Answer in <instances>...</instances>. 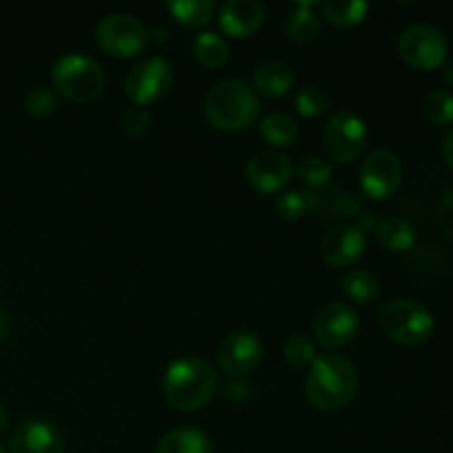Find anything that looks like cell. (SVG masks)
<instances>
[{
    "mask_svg": "<svg viewBox=\"0 0 453 453\" xmlns=\"http://www.w3.org/2000/svg\"><path fill=\"white\" fill-rule=\"evenodd\" d=\"M219 389V376L208 361L199 357H181L166 367L162 392L168 405L177 411H199Z\"/></svg>",
    "mask_w": 453,
    "mask_h": 453,
    "instance_id": "obj_1",
    "label": "cell"
},
{
    "mask_svg": "<svg viewBox=\"0 0 453 453\" xmlns=\"http://www.w3.org/2000/svg\"><path fill=\"white\" fill-rule=\"evenodd\" d=\"M358 389V370L349 358L339 354H321L305 376V396L321 411L343 410Z\"/></svg>",
    "mask_w": 453,
    "mask_h": 453,
    "instance_id": "obj_2",
    "label": "cell"
},
{
    "mask_svg": "<svg viewBox=\"0 0 453 453\" xmlns=\"http://www.w3.org/2000/svg\"><path fill=\"white\" fill-rule=\"evenodd\" d=\"M259 96L248 82L237 78L219 80L212 84L203 102L208 122L226 133L243 131L259 118Z\"/></svg>",
    "mask_w": 453,
    "mask_h": 453,
    "instance_id": "obj_3",
    "label": "cell"
},
{
    "mask_svg": "<svg viewBox=\"0 0 453 453\" xmlns=\"http://www.w3.org/2000/svg\"><path fill=\"white\" fill-rule=\"evenodd\" d=\"M51 82L60 96L71 102H91L106 87L104 66L87 53L71 51L58 58L51 66Z\"/></svg>",
    "mask_w": 453,
    "mask_h": 453,
    "instance_id": "obj_4",
    "label": "cell"
},
{
    "mask_svg": "<svg viewBox=\"0 0 453 453\" xmlns=\"http://www.w3.org/2000/svg\"><path fill=\"white\" fill-rule=\"evenodd\" d=\"M379 327L394 343L416 348L432 339L436 321L434 314L418 301L394 299L380 308Z\"/></svg>",
    "mask_w": 453,
    "mask_h": 453,
    "instance_id": "obj_5",
    "label": "cell"
},
{
    "mask_svg": "<svg viewBox=\"0 0 453 453\" xmlns=\"http://www.w3.org/2000/svg\"><path fill=\"white\" fill-rule=\"evenodd\" d=\"M398 56L411 69L429 71L445 65L449 53V40L438 27L427 22H416L407 27L398 38Z\"/></svg>",
    "mask_w": 453,
    "mask_h": 453,
    "instance_id": "obj_6",
    "label": "cell"
},
{
    "mask_svg": "<svg viewBox=\"0 0 453 453\" xmlns=\"http://www.w3.org/2000/svg\"><path fill=\"white\" fill-rule=\"evenodd\" d=\"M150 31L133 13L113 12L102 18L96 27V42L115 58H133L146 49Z\"/></svg>",
    "mask_w": 453,
    "mask_h": 453,
    "instance_id": "obj_7",
    "label": "cell"
},
{
    "mask_svg": "<svg viewBox=\"0 0 453 453\" xmlns=\"http://www.w3.org/2000/svg\"><path fill=\"white\" fill-rule=\"evenodd\" d=\"M175 82V66L166 58L150 56L131 66L124 78V91L133 106H146L157 102Z\"/></svg>",
    "mask_w": 453,
    "mask_h": 453,
    "instance_id": "obj_8",
    "label": "cell"
},
{
    "mask_svg": "<svg viewBox=\"0 0 453 453\" xmlns=\"http://www.w3.org/2000/svg\"><path fill=\"white\" fill-rule=\"evenodd\" d=\"M321 140L327 157L339 164H348L365 149L367 127L361 115L352 111H339L326 122Z\"/></svg>",
    "mask_w": 453,
    "mask_h": 453,
    "instance_id": "obj_9",
    "label": "cell"
},
{
    "mask_svg": "<svg viewBox=\"0 0 453 453\" xmlns=\"http://www.w3.org/2000/svg\"><path fill=\"white\" fill-rule=\"evenodd\" d=\"M358 312L349 303L332 301L317 312L312 323L314 343L326 349H339L352 343L358 334Z\"/></svg>",
    "mask_w": 453,
    "mask_h": 453,
    "instance_id": "obj_10",
    "label": "cell"
},
{
    "mask_svg": "<svg viewBox=\"0 0 453 453\" xmlns=\"http://www.w3.org/2000/svg\"><path fill=\"white\" fill-rule=\"evenodd\" d=\"M361 190L370 199H388L403 181V164L389 149H376L361 164Z\"/></svg>",
    "mask_w": 453,
    "mask_h": 453,
    "instance_id": "obj_11",
    "label": "cell"
},
{
    "mask_svg": "<svg viewBox=\"0 0 453 453\" xmlns=\"http://www.w3.org/2000/svg\"><path fill=\"white\" fill-rule=\"evenodd\" d=\"M264 357V343L250 330H234L226 336L217 349V365L230 379H242L255 370Z\"/></svg>",
    "mask_w": 453,
    "mask_h": 453,
    "instance_id": "obj_12",
    "label": "cell"
},
{
    "mask_svg": "<svg viewBox=\"0 0 453 453\" xmlns=\"http://www.w3.org/2000/svg\"><path fill=\"white\" fill-rule=\"evenodd\" d=\"M295 173V164L286 153L274 149L259 150L246 166V180L257 193H279L286 188Z\"/></svg>",
    "mask_w": 453,
    "mask_h": 453,
    "instance_id": "obj_13",
    "label": "cell"
},
{
    "mask_svg": "<svg viewBox=\"0 0 453 453\" xmlns=\"http://www.w3.org/2000/svg\"><path fill=\"white\" fill-rule=\"evenodd\" d=\"M365 250V233L357 224L348 221L327 230L321 239V257L327 265L348 268Z\"/></svg>",
    "mask_w": 453,
    "mask_h": 453,
    "instance_id": "obj_14",
    "label": "cell"
},
{
    "mask_svg": "<svg viewBox=\"0 0 453 453\" xmlns=\"http://www.w3.org/2000/svg\"><path fill=\"white\" fill-rule=\"evenodd\" d=\"M60 429L44 418H29L16 427L9 441V453H62Z\"/></svg>",
    "mask_w": 453,
    "mask_h": 453,
    "instance_id": "obj_15",
    "label": "cell"
},
{
    "mask_svg": "<svg viewBox=\"0 0 453 453\" xmlns=\"http://www.w3.org/2000/svg\"><path fill=\"white\" fill-rule=\"evenodd\" d=\"M219 27L233 38H248L265 22V4L259 0H226L217 7Z\"/></svg>",
    "mask_w": 453,
    "mask_h": 453,
    "instance_id": "obj_16",
    "label": "cell"
},
{
    "mask_svg": "<svg viewBox=\"0 0 453 453\" xmlns=\"http://www.w3.org/2000/svg\"><path fill=\"white\" fill-rule=\"evenodd\" d=\"M295 71L281 60H268L257 66L255 71V91L264 97H281L295 87Z\"/></svg>",
    "mask_w": 453,
    "mask_h": 453,
    "instance_id": "obj_17",
    "label": "cell"
},
{
    "mask_svg": "<svg viewBox=\"0 0 453 453\" xmlns=\"http://www.w3.org/2000/svg\"><path fill=\"white\" fill-rule=\"evenodd\" d=\"M155 453H212V442L202 429L177 427L159 438Z\"/></svg>",
    "mask_w": 453,
    "mask_h": 453,
    "instance_id": "obj_18",
    "label": "cell"
},
{
    "mask_svg": "<svg viewBox=\"0 0 453 453\" xmlns=\"http://www.w3.org/2000/svg\"><path fill=\"white\" fill-rule=\"evenodd\" d=\"M376 237L379 243L389 252H407L416 243V230L405 217H385L376 224Z\"/></svg>",
    "mask_w": 453,
    "mask_h": 453,
    "instance_id": "obj_19",
    "label": "cell"
},
{
    "mask_svg": "<svg viewBox=\"0 0 453 453\" xmlns=\"http://www.w3.org/2000/svg\"><path fill=\"white\" fill-rule=\"evenodd\" d=\"M193 53L197 58L199 65L208 66V69H219L228 62L230 58V44L224 35L217 31H202L193 42Z\"/></svg>",
    "mask_w": 453,
    "mask_h": 453,
    "instance_id": "obj_20",
    "label": "cell"
},
{
    "mask_svg": "<svg viewBox=\"0 0 453 453\" xmlns=\"http://www.w3.org/2000/svg\"><path fill=\"white\" fill-rule=\"evenodd\" d=\"M314 7H317L314 3H299L288 16L286 31L295 42H312L319 31H321V18L314 12Z\"/></svg>",
    "mask_w": 453,
    "mask_h": 453,
    "instance_id": "obj_21",
    "label": "cell"
},
{
    "mask_svg": "<svg viewBox=\"0 0 453 453\" xmlns=\"http://www.w3.org/2000/svg\"><path fill=\"white\" fill-rule=\"evenodd\" d=\"M166 9L180 25L206 27L217 12L212 0H168Z\"/></svg>",
    "mask_w": 453,
    "mask_h": 453,
    "instance_id": "obj_22",
    "label": "cell"
},
{
    "mask_svg": "<svg viewBox=\"0 0 453 453\" xmlns=\"http://www.w3.org/2000/svg\"><path fill=\"white\" fill-rule=\"evenodd\" d=\"M343 295L354 303H374L380 296L379 279L365 268H352L343 277Z\"/></svg>",
    "mask_w": 453,
    "mask_h": 453,
    "instance_id": "obj_23",
    "label": "cell"
},
{
    "mask_svg": "<svg viewBox=\"0 0 453 453\" xmlns=\"http://www.w3.org/2000/svg\"><path fill=\"white\" fill-rule=\"evenodd\" d=\"M259 131L273 146H290L299 137V124L290 113H270L261 118Z\"/></svg>",
    "mask_w": 453,
    "mask_h": 453,
    "instance_id": "obj_24",
    "label": "cell"
},
{
    "mask_svg": "<svg viewBox=\"0 0 453 453\" xmlns=\"http://www.w3.org/2000/svg\"><path fill=\"white\" fill-rule=\"evenodd\" d=\"M370 4L365 0H327L321 4V16L332 25L352 27L365 20Z\"/></svg>",
    "mask_w": 453,
    "mask_h": 453,
    "instance_id": "obj_25",
    "label": "cell"
},
{
    "mask_svg": "<svg viewBox=\"0 0 453 453\" xmlns=\"http://www.w3.org/2000/svg\"><path fill=\"white\" fill-rule=\"evenodd\" d=\"M296 173H299L301 181L308 186V190H321L330 186L332 164L326 157H319V155H308V157L301 159Z\"/></svg>",
    "mask_w": 453,
    "mask_h": 453,
    "instance_id": "obj_26",
    "label": "cell"
},
{
    "mask_svg": "<svg viewBox=\"0 0 453 453\" xmlns=\"http://www.w3.org/2000/svg\"><path fill=\"white\" fill-rule=\"evenodd\" d=\"M423 113L436 127L453 122V93L447 88H434L425 96Z\"/></svg>",
    "mask_w": 453,
    "mask_h": 453,
    "instance_id": "obj_27",
    "label": "cell"
},
{
    "mask_svg": "<svg viewBox=\"0 0 453 453\" xmlns=\"http://www.w3.org/2000/svg\"><path fill=\"white\" fill-rule=\"evenodd\" d=\"M283 357L292 367H308L317 358V343L312 336L296 332V334L288 336L286 345H283Z\"/></svg>",
    "mask_w": 453,
    "mask_h": 453,
    "instance_id": "obj_28",
    "label": "cell"
},
{
    "mask_svg": "<svg viewBox=\"0 0 453 453\" xmlns=\"http://www.w3.org/2000/svg\"><path fill=\"white\" fill-rule=\"evenodd\" d=\"M295 106L303 118H319L327 113L332 106L330 96L319 87H303L295 96Z\"/></svg>",
    "mask_w": 453,
    "mask_h": 453,
    "instance_id": "obj_29",
    "label": "cell"
},
{
    "mask_svg": "<svg viewBox=\"0 0 453 453\" xmlns=\"http://www.w3.org/2000/svg\"><path fill=\"white\" fill-rule=\"evenodd\" d=\"M58 96L49 87H34L25 96V111L31 118H49L56 113Z\"/></svg>",
    "mask_w": 453,
    "mask_h": 453,
    "instance_id": "obj_30",
    "label": "cell"
},
{
    "mask_svg": "<svg viewBox=\"0 0 453 453\" xmlns=\"http://www.w3.org/2000/svg\"><path fill=\"white\" fill-rule=\"evenodd\" d=\"M274 211H277L281 219L296 221L310 211L308 197H305L303 190H286V193H281L274 199Z\"/></svg>",
    "mask_w": 453,
    "mask_h": 453,
    "instance_id": "obj_31",
    "label": "cell"
},
{
    "mask_svg": "<svg viewBox=\"0 0 453 453\" xmlns=\"http://www.w3.org/2000/svg\"><path fill=\"white\" fill-rule=\"evenodd\" d=\"M150 122H153V118H150L146 106H131V109L124 111L122 119H119V127H122V131L128 137H142L149 133Z\"/></svg>",
    "mask_w": 453,
    "mask_h": 453,
    "instance_id": "obj_32",
    "label": "cell"
},
{
    "mask_svg": "<svg viewBox=\"0 0 453 453\" xmlns=\"http://www.w3.org/2000/svg\"><path fill=\"white\" fill-rule=\"evenodd\" d=\"M334 215L343 217V219H352V217L363 215V199L357 193H341L336 195L334 202Z\"/></svg>",
    "mask_w": 453,
    "mask_h": 453,
    "instance_id": "obj_33",
    "label": "cell"
},
{
    "mask_svg": "<svg viewBox=\"0 0 453 453\" xmlns=\"http://www.w3.org/2000/svg\"><path fill=\"white\" fill-rule=\"evenodd\" d=\"M436 221L442 233L453 239V188L445 190L436 203Z\"/></svg>",
    "mask_w": 453,
    "mask_h": 453,
    "instance_id": "obj_34",
    "label": "cell"
},
{
    "mask_svg": "<svg viewBox=\"0 0 453 453\" xmlns=\"http://www.w3.org/2000/svg\"><path fill=\"white\" fill-rule=\"evenodd\" d=\"M248 392H250V385L237 383V380H233V383L226 388V396H228L230 401H243V398L248 396Z\"/></svg>",
    "mask_w": 453,
    "mask_h": 453,
    "instance_id": "obj_35",
    "label": "cell"
},
{
    "mask_svg": "<svg viewBox=\"0 0 453 453\" xmlns=\"http://www.w3.org/2000/svg\"><path fill=\"white\" fill-rule=\"evenodd\" d=\"M442 157H445L447 166L453 171V127L447 131V135L442 137Z\"/></svg>",
    "mask_w": 453,
    "mask_h": 453,
    "instance_id": "obj_36",
    "label": "cell"
},
{
    "mask_svg": "<svg viewBox=\"0 0 453 453\" xmlns=\"http://www.w3.org/2000/svg\"><path fill=\"white\" fill-rule=\"evenodd\" d=\"M442 78H445V82L453 87V58L451 60H445V65H442Z\"/></svg>",
    "mask_w": 453,
    "mask_h": 453,
    "instance_id": "obj_37",
    "label": "cell"
},
{
    "mask_svg": "<svg viewBox=\"0 0 453 453\" xmlns=\"http://www.w3.org/2000/svg\"><path fill=\"white\" fill-rule=\"evenodd\" d=\"M7 334H9V319L7 314L0 312V341H3Z\"/></svg>",
    "mask_w": 453,
    "mask_h": 453,
    "instance_id": "obj_38",
    "label": "cell"
},
{
    "mask_svg": "<svg viewBox=\"0 0 453 453\" xmlns=\"http://www.w3.org/2000/svg\"><path fill=\"white\" fill-rule=\"evenodd\" d=\"M7 423H9V414H7V407L3 405V403H0V434L4 432V427H7Z\"/></svg>",
    "mask_w": 453,
    "mask_h": 453,
    "instance_id": "obj_39",
    "label": "cell"
},
{
    "mask_svg": "<svg viewBox=\"0 0 453 453\" xmlns=\"http://www.w3.org/2000/svg\"><path fill=\"white\" fill-rule=\"evenodd\" d=\"M155 34H157L159 42H164V40H166V29H164V27H157V29H153V35Z\"/></svg>",
    "mask_w": 453,
    "mask_h": 453,
    "instance_id": "obj_40",
    "label": "cell"
},
{
    "mask_svg": "<svg viewBox=\"0 0 453 453\" xmlns=\"http://www.w3.org/2000/svg\"><path fill=\"white\" fill-rule=\"evenodd\" d=\"M0 453H9V451H7V449H4V447H3V445H0Z\"/></svg>",
    "mask_w": 453,
    "mask_h": 453,
    "instance_id": "obj_41",
    "label": "cell"
}]
</instances>
